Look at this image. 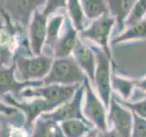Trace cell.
<instances>
[{"mask_svg":"<svg viewBox=\"0 0 146 137\" xmlns=\"http://www.w3.org/2000/svg\"><path fill=\"white\" fill-rule=\"evenodd\" d=\"M135 86L139 90L146 91V77L141 80H135Z\"/></svg>","mask_w":146,"mask_h":137,"instance_id":"obj_30","label":"cell"},{"mask_svg":"<svg viewBox=\"0 0 146 137\" xmlns=\"http://www.w3.org/2000/svg\"><path fill=\"white\" fill-rule=\"evenodd\" d=\"M114 27L115 19L108 13L93 19L90 26L80 31V34L82 39L90 41V43L98 46L109 56L112 57L110 47V37Z\"/></svg>","mask_w":146,"mask_h":137,"instance_id":"obj_5","label":"cell"},{"mask_svg":"<svg viewBox=\"0 0 146 137\" xmlns=\"http://www.w3.org/2000/svg\"><path fill=\"white\" fill-rule=\"evenodd\" d=\"M84 92L85 86L84 83H82L78 88L71 100H70L66 103L60 105L57 109H55L54 111L42 113L41 115L46 118L51 119V120L57 122H61L63 121L71 120V119H80V120L90 122L83 115L81 108L82 100H83L84 98Z\"/></svg>","mask_w":146,"mask_h":137,"instance_id":"obj_7","label":"cell"},{"mask_svg":"<svg viewBox=\"0 0 146 137\" xmlns=\"http://www.w3.org/2000/svg\"><path fill=\"white\" fill-rule=\"evenodd\" d=\"M54 59L48 55L27 58L22 55H17L14 62L18 71V80L21 81L41 80L48 75L52 66Z\"/></svg>","mask_w":146,"mask_h":137,"instance_id":"obj_4","label":"cell"},{"mask_svg":"<svg viewBox=\"0 0 146 137\" xmlns=\"http://www.w3.org/2000/svg\"><path fill=\"white\" fill-rule=\"evenodd\" d=\"M136 0H106L108 11L115 19L116 35L125 29V22L131 12Z\"/></svg>","mask_w":146,"mask_h":137,"instance_id":"obj_16","label":"cell"},{"mask_svg":"<svg viewBox=\"0 0 146 137\" xmlns=\"http://www.w3.org/2000/svg\"><path fill=\"white\" fill-rule=\"evenodd\" d=\"M81 84L74 85H61V84H48L39 87H29L23 90L19 93L21 99H44L50 108V111H54L60 105L66 103L74 96L76 90Z\"/></svg>","mask_w":146,"mask_h":137,"instance_id":"obj_2","label":"cell"},{"mask_svg":"<svg viewBox=\"0 0 146 137\" xmlns=\"http://www.w3.org/2000/svg\"><path fill=\"white\" fill-rule=\"evenodd\" d=\"M111 89L117 91L121 99L124 100H127L131 97L132 90L135 87V80L122 78L116 74H111Z\"/></svg>","mask_w":146,"mask_h":137,"instance_id":"obj_23","label":"cell"},{"mask_svg":"<svg viewBox=\"0 0 146 137\" xmlns=\"http://www.w3.org/2000/svg\"><path fill=\"white\" fill-rule=\"evenodd\" d=\"M64 20H65V16L55 15L50 18L47 25V38L45 44H47L51 50H53L59 38V33L64 24Z\"/></svg>","mask_w":146,"mask_h":137,"instance_id":"obj_21","label":"cell"},{"mask_svg":"<svg viewBox=\"0 0 146 137\" xmlns=\"http://www.w3.org/2000/svg\"><path fill=\"white\" fill-rule=\"evenodd\" d=\"M47 19L48 17L38 9L32 16L29 24V39L31 51L35 56L42 54V49L47 38Z\"/></svg>","mask_w":146,"mask_h":137,"instance_id":"obj_11","label":"cell"},{"mask_svg":"<svg viewBox=\"0 0 146 137\" xmlns=\"http://www.w3.org/2000/svg\"><path fill=\"white\" fill-rule=\"evenodd\" d=\"M85 78V73L70 55L65 58L55 59L48 75L41 80L43 85H74L82 84Z\"/></svg>","mask_w":146,"mask_h":137,"instance_id":"obj_1","label":"cell"},{"mask_svg":"<svg viewBox=\"0 0 146 137\" xmlns=\"http://www.w3.org/2000/svg\"><path fill=\"white\" fill-rule=\"evenodd\" d=\"M18 112L19 111H18L17 108L5 103L4 102H2V100H0V113L7 114V115H12V114H15Z\"/></svg>","mask_w":146,"mask_h":137,"instance_id":"obj_28","label":"cell"},{"mask_svg":"<svg viewBox=\"0 0 146 137\" xmlns=\"http://www.w3.org/2000/svg\"><path fill=\"white\" fill-rule=\"evenodd\" d=\"M146 17V0H136L131 12L125 22V27L143 20Z\"/></svg>","mask_w":146,"mask_h":137,"instance_id":"obj_24","label":"cell"},{"mask_svg":"<svg viewBox=\"0 0 146 137\" xmlns=\"http://www.w3.org/2000/svg\"><path fill=\"white\" fill-rule=\"evenodd\" d=\"M65 7H67V0H47L42 13L45 16L48 17L56 12L58 9Z\"/></svg>","mask_w":146,"mask_h":137,"instance_id":"obj_27","label":"cell"},{"mask_svg":"<svg viewBox=\"0 0 146 137\" xmlns=\"http://www.w3.org/2000/svg\"><path fill=\"white\" fill-rule=\"evenodd\" d=\"M3 102L17 108L24 114L26 118V127L30 132H32L34 122L36 118L42 113L51 112L48 104L42 98H34L31 102H21L14 98L10 93H7L3 98Z\"/></svg>","mask_w":146,"mask_h":137,"instance_id":"obj_8","label":"cell"},{"mask_svg":"<svg viewBox=\"0 0 146 137\" xmlns=\"http://www.w3.org/2000/svg\"><path fill=\"white\" fill-rule=\"evenodd\" d=\"M5 5L10 17L24 27L29 25L31 17L39 7L32 0H7Z\"/></svg>","mask_w":146,"mask_h":137,"instance_id":"obj_15","label":"cell"},{"mask_svg":"<svg viewBox=\"0 0 146 137\" xmlns=\"http://www.w3.org/2000/svg\"><path fill=\"white\" fill-rule=\"evenodd\" d=\"M67 10L72 25L80 32L85 29V13L80 0H67Z\"/></svg>","mask_w":146,"mask_h":137,"instance_id":"obj_20","label":"cell"},{"mask_svg":"<svg viewBox=\"0 0 146 137\" xmlns=\"http://www.w3.org/2000/svg\"><path fill=\"white\" fill-rule=\"evenodd\" d=\"M84 106L82 112L85 118L99 131L108 130L106 107L100 97L95 93L90 84V80L86 76L84 80Z\"/></svg>","mask_w":146,"mask_h":137,"instance_id":"obj_6","label":"cell"},{"mask_svg":"<svg viewBox=\"0 0 146 137\" xmlns=\"http://www.w3.org/2000/svg\"><path fill=\"white\" fill-rule=\"evenodd\" d=\"M63 134L66 137H83L91 128L92 124L80 119H71L59 122Z\"/></svg>","mask_w":146,"mask_h":137,"instance_id":"obj_19","label":"cell"},{"mask_svg":"<svg viewBox=\"0 0 146 137\" xmlns=\"http://www.w3.org/2000/svg\"><path fill=\"white\" fill-rule=\"evenodd\" d=\"M109 121L121 137H131L133 116L129 109L124 107L111 94L109 106Z\"/></svg>","mask_w":146,"mask_h":137,"instance_id":"obj_9","label":"cell"},{"mask_svg":"<svg viewBox=\"0 0 146 137\" xmlns=\"http://www.w3.org/2000/svg\"><path fill=\"white\" fill-rule=\"evenodd\" d=\"M97 137H121V135L119 134V132L112 128L111 130H106V131H99L98 130V134Z\"/></svg>","mask_w":146,"mask_h":137,"instance_id":"obj_29","label":"cell"},{"mask_svg":"<svg viewBox=\"0 0 146 137\" xmlns=\"http://www.w3.org/2000/svg\"><path fill=\"white\" fill-rule=\"evenodd\" d=\"M65 24H64V32L57 41L56 45L52 50L53 57L55 59L65 58L70 56L72 54L73 49L77 44L78 31L72 25V23L68 17H65Z\"/></svg>","mask_w":146,"mask_h":137,"instance_id":"obj_13","label":"cell"},{"mask_svg":"<svg viewBox=\"0 0 146 137\" xmlns=\"http://www.w3.org/2000/svg\"><path fill=\"white\" fill-rule=\"evenodd\" d=\"M138 39H146V17L133 25L125 27L124 30L114 37L111 42V44H120Z\"/></svg>","mask_w":146,"mask_h":137,"instance_id":"obj_18","label":"cell"},{"mask_svg":"<svg viewBox=\"0 0 146 137\" xmlns=\"http://www.w3.org/2000/svg\"><path fill=\"white\" fill-rule=\"evenodd\" d=\"M132 116H133V127H132L131 137H146V119L141 118L133 112Z\"/></svg>","mask_w":146,"mask_h":137,"instance_id":"obj_26","label":"cell"},{"mask_svg":"<svg viewBox=\"0 0 146 137\" xmlns=\"http://www.w3.org/2000/svg\"><path fill=\"white\" fill-rule=\"evenodd\" d=\"M80 1L88 19H95L109 13L106 0H80Z\"/></svg>","mask_w":146,"mask_h":137,"instance_id":"obj_22","label":"cell"},{"mask_svg":"<svg viewBox=\"0 0 146 137\" xmlns=\"http://www.w3.org/2000/svg\"><path fill=\"white\" fill-rule=\"evenodd\" d=\"M31 132L26 127L25 115L20 111L0 116V137H29Z\"/></svg>","mask_w":146,"mask_h":137,"instance_id":"obj_12","label":"cell"},{"mask_svg":"<svg viewBox=\"0 0 146 137\" xmlns=\"http://www.w3.org/2000/svg\"><path fill=\"white\" fill-rule=\"evenodd\" d=\"M72 56L77 61L78 65L83 70L85 75L91 82H93L96 68V56L92 49L79 39L72 51Z\"/></svg>","mask_w":146,"mask_h":137,"instance_id":"obj_14","label":"cell"},{"mask_svg":"<svg viewBox=\"0 0 146 137\" xmlns=\"http://www.w3.org/2000/svg\"><path fill=\"white\" fill-rule=\"evenodd\" d=\"M97 134H98V129L97 128H91V129L87 132V134L83 136V137H97Z\"/></svg>","mask_w":146,"mask_h":137,"instance_id":"obj_31","label":"cell"},{"mask_svg":"<svg viewBox=\"0 0 146 137\" xmlns=\"http://www.w3.org/2000/svg\"><path fill=\"white\" fill-rule=\"evenodd\" d=\"M89 46L92 49L96 56V68L93 85L97 90L98 96L108 110L111 98V65L112 57L109 56L103 49L92 43H90Z\"/></svg>","mask_w":146,"mask_h":137,"instance_id":"obj_3","label":"cell"},{"mask_svg":"<svg viewBox=\"0 0 146 137\" xmlns=\"http://www.w3.org/2000/svg\"><path fill=\"white\" fill-rule=\"evenodd\" d=\"M32 1L36 2V3L38 4V6L40 7V6H42V5L46 4V2H47V0H32Z\"/></svg>","mask_w":146,"mask_h":137,"instance_id":"obj_32","label":"cell"},{"mask_svg":"<svg viewBox=\"0 0 146 137\" xmlns=\"http://www.w3.org/2000/svg\"><path fill=\"white\" fill-rule=\"evenodd\" d=\"M116 100L121 105H123L124 107L129 109L131 112L137 114V115L141 118L146 119V97L144 99L138 100V102H127V100H124L122 99H119V98H117Z\"/></svg>","mask_w":146,"mask_h":137,"instance_id":"obj_25","label":"cell"},{"mask_svg":"<svg viewBox=\"0 0 146 137\" xmlns=\"http://www.w3.org/2000/svg\"><path fill=\"white\" fill-rule=\"evenodd\" d=\"M16 63L13 61V64L8 68L0 67V100L3 102L5 95L9 92H14L17 96L16 99H18V95L23 90L29 87H39L42 86V80H27L21 81L16 79Z\"/></svg>","mask_w":146,"mask_h":137,"instance_id":"obj_10","label":"cell"},{"mask_svg":"<svg viewBox=\"0 0 146 137\" xmlns=\"http://www.w3.org/2000/svg\"><path fill=\"white\" fill-rule=\"evenodd\" d=\"M29 137H66L59 122L42 115L36 119Z\"/></svg>","mask_w":146,"mask_h":137,"instance_id":"obj_17","label":"cell"}]
</instances>
